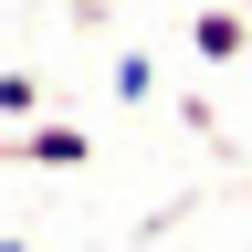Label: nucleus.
<instances>
[{"label": "nucleus", "instance_id": "1", "mask_svg": "<svg viewBox=\"0 0 252 252\" xmlns=\"http://www.w3.org/2000/svg\"><path fill=\"white\" fill-rule=\"evenodd\" d=\"M189 53H200V63H242L252 53V11H242V0H210V11L189 21Z\"/></svg>", "mask_w": 252, "mask_h": 252}, {"label": "nucleus", "instance_id": "2", "mask_svg": "<svg viewBox=\"0 0 252 252\" xmlns=\"http://www.w3.org/2000/svg\"><path fill=\"white\" fill-rule=\"evenodd\" d=\"M11 168H84V126H32V137L0 147Z\"/></svg>", "mask_w": 252, "mask_h": 252}, {"label": "nucleus", "instance_id": "3", "mask_svg": "<svg viewBox=\"0 0 252 252\" xmlns=\"http://www.w3.org/2000/svg\"><path fill=\"white\" fill-rule=\"evenodd\" d=\"M116 94H126V105H147V94H158V63H147V53H126V63H116Z\"/></svg>", "mask_w": 252, "mask_h": 252}, {"label": "nucleus", "instance_id": "4", "mask_svg": "<svg viewBox=\"0 0 252 252\" xmlns=\"http://www.w3.org/2000/svg\"><path fill=\"white\" fill-rule=\"evenodd\" d=\"M0 116H11V126L42 116V84H32V74H0Z\"/></svg>", "mask_w": 252, "mask_h": 252}, {"label": "nucleus", "instance_id": "5", "mask_svg": "<svg viewBox=\"0 0 252 252\" xmlns=\"http://www.w3.org/2000/svg\"><path fill=\"white\" fill-rule=\"evenodd\" d=\"M0 252H21V242H11V231H0Z\"/></svg>", "mask_w": 252, "mask_h": 252}, {"label": "nucleus", "instance_id": "6", "mask_svg": "<svg viewBox=\"0 0 252 252\" xmlns=\"http://www.w3.org/2000/svg\"><path fill=\"white\" fill-rule=\"evenodd\" d=\"M242 11H252V0H242Z\"/></svg>", "mask_w": 252, "mask_h": 252}]
</instances>
